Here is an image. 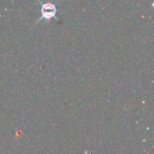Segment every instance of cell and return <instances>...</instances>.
Returning a JSON list of instances; mask_svg holds the SVG:
<instances>
[{"mask_svg":"<svg viewBox=\"0 0 154 154\" xmlns=\"http://www.w3.org/2000/svg\"><path fill=\"white\" fill-rule=\"evenodd\" d=\"M41 17L37 20L36 23L41 22L42 20H50L51 18H54L58 20L57 18V12L58 8L56 6V4L51 3V2H47V3H41Z\"/></svg>","mask_w":154,"mask_h":154,"instance_id":"1","label":"cell"}]
</instances>
